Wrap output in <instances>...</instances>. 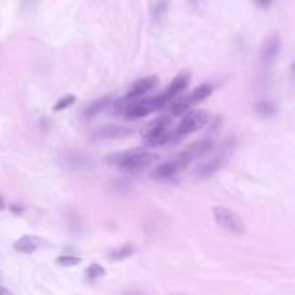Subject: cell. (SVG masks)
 I'll use <instances>...</instances> for the list:
<instances>
[{
    "mask_svg": "<svg viewBox=\"0 0 295 295\" xmlns=\"http://www.w3.org/2000/svg\"><path fill=\"white\" fill-rule=\"evenodd\" d=\"M212 90H214V87H212L211 83H202L195 90H192L190 95H186V99H188V102L193 106V104L202 102V100H205L209 95H212Z\"/></svg>",
    "mask_w": 295,
    "mask_h": 295,
    "instance_id": "5bb4252c",
    "label": "cell"
},
{
    "mask_svg": "<svg viewBox=\"0 0 295 295\" xmlns=\"http://www.w3.org/2000/svg\"><path fill=\"white\" fill-rule=\"evenodd\" d=\"M209 112L205 111H190V112H185V116L181 118L180 124L176 126V130L173 131L174 135V140L181 138V137H186V135L193 133V131L200 130V128H204L205 124L209 123Z\"/></svg>",
    "mask_w": 295,
    "mask_h": 295,
    "instance_id": "5b68a950",
    "label": "cell"
},
{
    "mask_svg": "<svg viewBox=\"0 0 295 295\" xmlns=\"http://www.w3.org/2000/svg\"><path fill=\"white\" fill-rule=\"evenodd\" d=\"M173 295H185V293H173Z\"/></svg>",
    "mask_w": 295,
    "mask_h": 295,
    "instance_id": "83f0119b",
    "label": "cell"
},
{
    "mask_svg": "<svg viewBox=\"0 0 295 295\" xmlns=\"http://www.w3.org/2000/svg\"><path fill=\"white\" fill-rule=\"evenodd\" d=\"M255 4H257L259 7H267L271 4V0H254Z\"/></svg>",
    "mask_w": 295,
    "mask_h": 295,
    "instance_id": "cb8c5ba5",
    "label": "cell"
},
{
    "mask_svg": "<svg viewBox=\"0 0 295 295\" xmlns=\"http://www.w3.org/2000/svg\"><path fill=\"white\" fill-rule=\"evenodd\" d=\"M166 104L168 102H166V99L162 95L149 97V99L137 100V102H131V104H126L121 100V109H119V111L124 114V118L138 119V118H143V116H149L150 112L157 111V109H162Z\"/></svg>",
    "mask_w": 295,
    "mask_h": 295,
    "instance_id": "7a4b0ae2",
    "label": "cell"
},
{
    "mask_svg": "<svg viewBox=\"0 0 295 295\" xmlns=\"http://www.w3.org/2000/svg\"><path fill=\"white\" fill-rule=\"evenodd\" d=\"M278 52H279V37L276 33H273L271 37H267L262 42L261 50H259V57H261L262 64L269 66L278 57Z\"/></svg>",
    "mask_w": 295,
    "mask_h": 295,
    "instance_id": "ba28073f",
    "label": "cell"
},
{
    "mask_svg": "<svg viewBox=\"0 0 295 295\" xmlns=\"http://www.w3.org/2000/svg\"><path fill=\"white\" fill-rule=\"evenodd\" d=\"M11 211H13V214H23V207H18L16 204L11 205Z\"/></svg>",
    "mask_w": 295,
    "mask_h": 295,
    "instance_id": "603a6c76",
    "label": "cell"
},
{
    "mask_svg": "<svg viewBox=\"0 0 295 295\" xmlns=\"http://www.w3.org/2000/svg\"><path fill=\"white\" fill-rule=\"evenodd\" d=\"M106 274V269H104L100 264H97V262H93L88 266V269H87V279H90V281H93V279H97V278H100V276H104Z\"/></svg>",
    "mask_w": 295,
    "mask_h": 295,
    "instance_id": "44dd1931",
    "label": "cell"
},
{
    "mask_svg": "<svg viewBox=\"0 0 295 295\" xmlns=\"http://www.w3.org/2000/svg\"><path fill=\"white\" fill-rule=\"evenodd\" d=\"M57 264H61L62 267H71V266H76V264L81 262V257H78V255H73V254H64V255H59V257L56 259Z\"/></svg>",
    "mask_w": 295,
    "mask_h": 295,
    "instance_id": "d6986e66",
    "label": "cell"
},
{
    "mask_svg": "<svg viewBox=\"0 0 295 295\" xmlns=\"http://www.w3.org/2000/svg\"><path fill=\"white\" fill-rule=\"evenodd\" d=\"M66 161V169L69 171H81V169H92L90 164V159L83 157V155H78V154H71V155H64Z\"/></svg>",
    "mask_w": 295,
    "mask_h": 295,
    "instance_id": "4fadbf2b",
    "label": "cell"
},
{
    "mask_svg": "<svg viewBox=\"0 0 295 295\" xmlns=\"http://www.w3.org/2000/svg\"><path fill=\"white\" fill-rule=\"evenodd\" d=\"M212 216H214V221L217 223V226L233 233V235H243L247 230L245 221L236 214L233 209L226 207V205H214V207H212Z\"/></svg>",
    "mask_w": 295,
    "mask_h": 295,
    "instance_id": "277c9868",
    "label": "cell"
},
{
    "mask_svg": "<svg viewBox=\"0 0 295 295\" xmlns=\"http://www.w3.org/2000/svg\"><path fill=\"white\" fill-rule=\"evenodd\" d=\"M188 78H190V73L188 71H181L180 75H176V76L173 78V81L169 83V87L161 93V95L166 99V102H171L174 97H178L181 92L185 90L186 85H188Z\"/></svg>",
    "mask_w": 295,
    "mask_h": 295,
    "instance_id": "9c48e42d",
    "label": "cell"
},
{
    "mask_svg": "<svg viewBox=\"0 0 295 295\" xmlns=\"http://www.w3.org/2000/svg\"><path fill=\"white\" fill-rule=\"evenodd\" d=\"M190 2H195V0H190Z\"/></svg>",
    "mask_w": 295,
    "mask_h": 295,
    "instance_id": "f1b7e54d",
    "label": "cell"
},
{
    "mask_svg": "<svg viewBox=\"0 0 295 295\" xmlns=\"http://www.w3.org/2000/svg\"><path fill=\"white\" fill-rule=\"evenodd\" d=\"M190 107H192V104L188 102V99H186V95H185V97H181V99H178L173 102V106H171V114L181 116V114H185Z\"/></svg>",
    "mask_w": 295,
    "mask_h": 295,
    "instance_id": "ac0fdd59",
    "label": "cell"
},
{
    "mask_svg": "<svg viewBox=\"0 0 295 295\" xmlns=\"http://www.w3.org/2000/svg\"><path fill=\"white\" fill-rule=\"evenodd\" d=\"M157 81H159L157 76H145V78H142V80L135 81V85L128 90L126 97L123 99V102H130V100H137V99H140V97H143L145 93H149L155 85H157Z\"/></svg>",
    "mask_w": 295,
    "mask_h": 295,
    "instance_id": "52a82bcc",
    "label": "cell"
},
{
    "mask_svg": "<svg viewBox=\"0 0 295 295\" xmlns=\"http://www.w3.org/2000/svg\"><path fill=\"white\" fill-rule=\"evenodd\" d=\"M169 121L171 119L168 116H162V118L155 119L142 131V137L145 138L147 145L149 147H157V145H166V143L173 142L174 135L169 130Z\"/></svg>",
    "mask_w": 295,
    "mask_h": 295,
    "instance_id": "3957f363",
    "label": "cell"
},
{
    "mask_svg": "<svg viewBox=\"0 0 295 295\" xmlns=\"http://www.w3.org/2000/svg\"><path fill=\"white\" fill-rule=\"evenodd\" d=\"M76 102V97L75 95H64L62 99H59L56 102V106H54V112H59V111H64V109H68V107H71L73 104Z\"/></svg>",
    "mask_w": 295,
    "mask_h": 295,
    "instance_id": "ffe728a7",
    "label": "cell"
},
{
    "mask_svg": "<svg viewBox=\"0 0 295 295\" xmlns=\"http://www.w3.org/2000/svg\"><path fill=\"white\" fill-rule=\"evenodd\" d=\"M0 295H13L7 288H4V286H0Z\"/></svg>",
    "mask_w": 295,
    "mask_h": 295,
    "instance_id": "d4e9b609",
    "label": "cell"
},
{
    "mask_svg": "<svg viewBox=\"0 0 295 295\" xmlns=\"http://www.w3.org/2000/svg\"><path fill=\"white\" fill-rule=\"evenodd\" d=\"M6 209V200H4V197L0 195V211H4Z\"/></svg>",
    "mask_w": 295,
    "mask_h": 295,
    "instance_id": "484cf974",
    "label": "cell"
},
{
    "mask_svg": "<svg viewBox=\"0 0 295 295\" xmlns=\"http://www.w3.org/2000/svg\"><path fill=\"white\" fill-rule=\"evenodd\" d=\"M255 112L261 116H273L276 112V109L269 102H257L255 104Z\"/></svg>",
    "mask_w": 295,
    "mask_h": 295,
    "instance_id": "7402d4cb",
    "label": "cell"
},
{
    "mask_svg": "<svg viewBox=\"0 0 295 295\" xmlns=\"http://www.w3.org/2000/svg\"><path fill=\"white\" fill-rule=\"evenodd\" d=\"M212 149H214V142H211V140H202V142L193 143L192 147H188V149H186L185 152H181V154L176 157L178 169L186 168V166H188L192 161H195V159L202 157V155L209 154Z\"/></svg>",
    "mask_w": 295,
    "mask_h": 295,
    "instance_id": "8992f818",
    "label": "cell"
},
{
    "mask_svg": "<svg viewBox=\"0 0 295 295\" xmlns=\"http://www.w3.org/2000/svg\"><path fill=\"white\" fill-rule=\"evenodd\" d=\"M128 135H131L130 128L116 126V124H109V126L99 128V130L93 133V138H102V140H107V138H123V137H128Z\"/></svg>",
    "mask_w": 295,
    "mask_h": 295,
    "instance_id": "30bf717a",
    "label": "cell"
},
{
    "mask_svg": "<svg viewBox=\"0 0 295 295\" xmlns=\"http://www.w3.org/2000/svg\"><path fill=\"white\" fill-rule=\"evenodd\" d=\"M126 295H143V293H140V292H131V293H126Z\"/></svg>",
    "mask_w": 295,
    "mask_h": 295,
    "instance_id": "4316f807",
    "label": "cell"
},
{
    "mask_svg": "<svg viewBox=\"0 0 295 295\" xmlns=\"http://www.w3.org/2000/svg\"><path fill=\"white\" fill-rule=\"evenodd\" d=\"M133 252H135L133 243H124V245H121L119 248H116V250L109 252V259H111V261H123V259L130 257Z\"/></svg>",
    "mask_w": 295,
    "mask_h": 295,
    "instance_id": "e0dca14e",
    "label": "cell"
},
{
    "mask_svg": "<svg viewBox=\"0 0 295 295\" xmlns=\"http://www.w3.org/2000/svg\"><path fill=\"white\" fill-rule=\"evenodd\" d=\"M178 171L180 169H178L176 161H169V162H164V164L157 166L152 173V176L155 178V180H166V178H171L173 174H176Z\"/></svg>",
    "mask_w": 295,
    "mask_h": 295,
    "instance_id": "9a60e30c",
    "label": "cell"
},
{
    "mask_svg": "<svg viewBox=\"0 0 295 295\" xmlns=\"http://www.w3.org/2000/svg\"><path fill=\"white\" fill-rule=\"evenodd\" d=\"M221 164H223V154H216L214 157L207 159V161L202 162L199 168H197V176L199 178L211 176V174H214L221 168Z\"/></svg>",
    "mask_w": 295,
    "mask_h": 295,
    "instance_id": "7c38bea8",
    "label": "cell"
},
{
    "mask_svg": "<svg viewBox=\"0 0 295 295\" xmlns=\"http://www.w3.org/2000/svg\"><path fill=\"white\" fill-rule=\"evenodd\" d=\"M109 102H111V97H109V95L102 97V99H99V100H95V102H92L88 107H85L83 118L85 119H92L93 116H97L99 112H102L104 109L109 106Z\"/></svg>",
    "mask_w": 295,
    "mask_h": 295,
    "instance_id": "2e32d148",
    "label": "cell"
},
{
    "mask_svg": "<svg viewBox=\"0 0 295 295\" xmlns=\"http://www.w3.org/2000/svg\"><path fill=\"white\" fill-rule=\"evenodd\" d=\"M157 161V155L152 152H147L143 149H131L124 150V152L111 154L107 157V164L118 166L123 171H138L143 169L147 166H150L152 162Z\"/></svg>",
    "mask_w": 295,
    "mask_h": 295,
    "instance_id": "6da1fadb",
    "label": "cell"
},
{
    "mask_svg": "<svg viewBox=\"0 0 295 295\" xmlns=\"http://www.w3.org/2000/svg\"><path fill=\"white\" fill-rule=\"evenodd\" d=\"M40 245H42V240L38 236L25 235L14 242V250L21 252V254H33V252H37L40 248Z\"/></svg>",
    "mask_w": 295,
    "mask_h": 295,
    "instance_id": "8fae6325",
    "label": "cell"
}]
</instances>
